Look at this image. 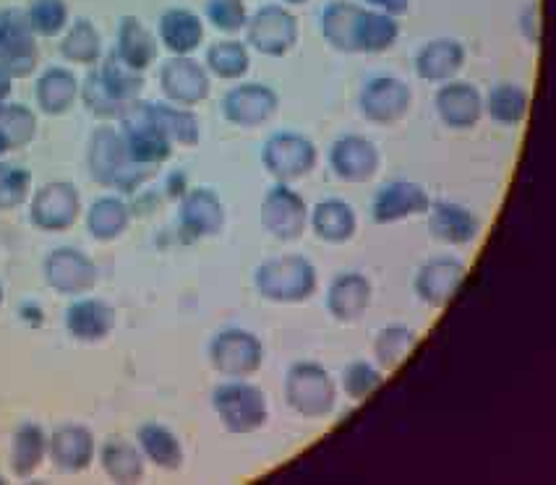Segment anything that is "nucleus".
<instances>
[{
    "label": "nucleus",
    "mask_w": 556,
    "mask_h": 485,
    "mask_svg": "<svg viewBox=\"0 0 556 485\" xmlns=\"http://www.w3.org/2000/svg\"><path fill=\"white\" fill-rule=\"evenodd\" d=\"M157 40L170 55H193L204 42L202 16L189 9H167L157 22Z\"/></svg>",
    "instance_id": "obj_28"
},
{
    "label": "nucleus",
    "mask_w": 556,
    "mask_h": 485,
    "mask_svg": "<svg viewBox=\"0 0 556 485\" xmlns=\"http://www.w3.org/2000/svg\"><path fill=\"white\" fill-rule=\"evenodd\" d=\"M118 123L123 144H126L131 159L141 162V165L163 167L173 157V144L160 131L157 123H154L152 102H131L126 107V113L118 118Z\"/></svg>",
    "instance_id": "obj_8"
},
{
    "label": "nucleus",
    "mask_w": 556,
    "mask_h": 485,
    "mask_svg": "<svg viewBox=\"0 0 556 485\" xmlns=\"http://www.w3.org/2000/svg\"><path fill=\"white\" fill-rule=\"evenodd\" d=\"M87 170L102 189H115L121 196H136L157 176L160 167L131 159L118 128L105 123L97 126L87 141Z\"/></svg>",
    "instance_id": "obj_1"
},
{
    "label": "nucleus",
    "mask_w": 556,
    "mask_h": 485,
    "mask_svg": "<svg viewBox=\"0 0 556 485\" xmlns=\"http://www.w3.org/2000/svg\"><path fill=\"white\" fill-rule=\"evenodd\" d=\"M42 277L50 290L63 297L89 295L100 280V269L84 251L74 245L53 248L42 261Z\"/></svg>",
    "instance_id": "obj_11"
},
{
    "label": "nucleus",
    "mask_w": 556,
    "mask_h": 485,
    "mask_svg": "<svg viewBox=\"0 0 556 485\" xmlns=\"http://www.w3.org/2000/svg\"><path fill=\"white\" fill-rule=\"evenodd\" d=\"M400 37V22L390 14L364 9L358 18V31H355V53L379 55L387 53Z\"/></svg>",
    "instance_id": "obj_39"
},
{
    "label": "nucleus",
    "mask_w": 556,
    "mask_h": 485,
    "mask_svg": "<svg viewBox=\"0 0 556 485\" xmlns=\"http://www.w3.org/2000/svg\"><path fill=\"white\" fill-rule=\"evenodd\" d=\"M204 16L223 35H238L249 22V11H245L243 0H206Z\"/></svg>",
    "instance_id": "obj_47"
},
{
    "label": "nucleus",
    "mask_w": 556,
    "mask_h": 485,
    "mask_svg": "<svg viewBox=\"0 0 556 485\" xmlns=\"http://www.w3.org/2000/svg\"><path fill=\"white\" fill-rule=\"evenodd\" d=\"M152 115L157 128L176 146H199L202 141V123L191 107L173 105V102H152Z\"/></svg>",
    "instance_id": "obj_36"
},
{
    "label": "nucleus",
    "mask_w": 556,
    "mask_h": 485,
    "mask_svg": "<svg viewBox=\"0 0 556 485\" xmlns=\"http://www.w3.org/2000/svg\"><path fill=\"white\" fill-rule=\"evenodd\" d=\"M0 133L9 141V152L29 146L37 136V113L22 102L0 105Z\"/></svg>",
    "instance_id": "obj_42"
},
{
    "label": "nucleus",
    "mask_w": 556,
    "mask_h": 485,
    "mask_svg": "<svg viewBox=\"0 0 556 485\" xmlns=\"http://www.w3.org/2000/svg\"><path fill=\"white\" fill-rule=\"evenodd\" d=\"M434 110L439 120L452 131H470L483 118V94L476 84L452 79L447 84H439Z\"/></svg>",
    "instance_id": "obj_21"
},
{
    "label": "nucleus",
    "mask_w": 556,
    "mask_h": 485,
    "mask_svg": "<svg viewBox=\"0 0 556 485\" xmlns=\"http://www.w3.org/2000/svg\"><path fill=\"white\" fill-rule=\"evenodd\" d=\"M58 53L66 58L68 63H74V66L94 68L102 61V55H105V48H102V35L94 27L92 18H74L68 29L63 31Z\"/></svg>",
    "instance_id": "obj_35"
},
{
    "label": "nucleus",
    "mask_w": 556,
    "mask_h": 485,
    "mask_svg": "<svg viewBox=\"0 0 556 485\" xmlns=\"http://www.w3.org/2000/svg\"><path fill=\"white\" fill-rule=\"evenodd\" d=\"M245 44L267 58H282L301 40L299 16L286 3L262 5L245 22Z\"/></svg>",
    "instance_id": "obj_6"
},
{
    "label": "nucleus",
    "mask_w": 556,
    "mask_h": 485,
    "mask_svg": "<svg viewBox=\"0 0 556 485\" xmlns=\"http://www.w3.org/2000/svg\"><path fill=\"white\" fill-rule=\"evenodd\" d=\"M426 217L431 238L444 245H470L481 235V217L457 202H431Z\"/></svg>",
    "instance_id": "obj_24"
},
{
    "label": "nucleus",
    "mask_w": 556,
    "mask_h": 485,
    "mask_svg": "<svg viewBox=\"0 0 556 485\" xmlns=\"http://www.w3.org/2000/svg\"><path fill=\"white\" fill-rule=\"evenodd\" d=\"M219 110H223V118L230 126L258 128L277 115V110H280V94L262 81L236 84V87H230L225 92Z\"/></svg>",
    "instance_id": "obj_14"
},
{
    "label": "nucleus",
    "mask_w": 556,
    "mask_h": 485,
    "mask_svg": "<svg viewBox=\"0 0 556 485\" xmlns=\"http://www.w3.org/2000/svg\"><path fill=\"white\" fill-rule=\"evenodd\" d=\"M374 288L366 275L361 271H342L334 277L327 288V310L334 321L340 323H355L366 316L368 306H371Z\"/></svg>",
    "instance_id": "obj_23"
},
{
    "label": "nucleus",
    "mask_w": 556,
    "mask_h": 485,
    "mask_svg": "<svg viewBox=\"0 0 556 485\" xmlns=\"http://www.w3.org/2000/svg\"><path fill=\"white\" fill-rule=\"evenodd\" d=\"M225 204L210 186H197L186 191L178 202V228L189 241L215 238L225 228Z\"/></svg>",
    "instance_id": "obj_18"
},
{
    "label": "nucleus",
    "mask_w": 556,
    "mask_h": 485,
    "mask_svg": "<svg viewBox=\"0 0 556 485\" xmlns=\"http://www.w3.org/2000/svg\"><path fill=\"white\" fill-rule=\"evenodd\" d=\"M115 53L123 63H128L134 71L147 74L152 63H157L160 40L150 27H144L139 16H123L118 24V42H115Z\"/></svg>",
    "instance_id": "obj_31"
},
{
    "label": "nucleus",
    "mask_w": 556,
    "mask_h": 485,
    "mask_svg": "<svg viewBox=\"0 0 556 485\" xmlns=\"http://www.w3.org/2000/svg\"><path fill=\"white\" fill-rule=\"evenodd\" d=\"M81 217V193L71 180H50L31 191L29 222L42 232H66Z\"/></svg>",
    "instance_id": "obj_10"
},
{
    "label": "nucleus",
    "mask_w": 556,
    "mask_h": 485,
    "mask_svg": "<svg viewBox=\"0 0 556 485\" xmlns=\"http://www.w3.org/2000/svg\"><path fill=\"white\" fill-rule=\"evenodd\" d=\"M520 29H522V35H526V40L530 44L541 42V9H539V3H530L528 9H522Z\"/></svg>",
    "instance_id": "obj_48"
},
{
    "label": "nucleus",
    "mask_w": 556,
    "mask_h": 485,
    "mask_svg": "<svg viewBox=\"0 0 556 485\" xmlns=\"http://www.w3.org/2000/svg\"><path fill=\"white\" fill-rule=\"evenodd\" d=\"M340 386L348 399L364 403V399L377 394L384 386V371L377 363H368V360H351V363L342 368Z\"/></svg>",
    "instance_id": "obj_43"
},
{
    "label": "nucleus",
    "mask_w": 556,
    "mask_h": 485,
    "mask_svg": "<svg viewBox=\"0 0 556 485\" xmlns=\"http://www.w3.org/2000/svg\"><path fill=\"white\" fill-rule=\"evenodd\" d=\"M431 196L416 180H392L381 186L371 199V219L377 225L403 222V219L421 217L429 212Z\"/></svg>",
    "instance_id": "obj_20"
},
{
    "label": "nucleus",
    "mask_w": 556,
    "mask_h": 485,
    "mask_svg": "<svg viewBox=\"0 0 556 485\" xmlns=\"http://www.w3.org/2000/svg\"><path fill=\"white\" fill-rule=\"evenodd\" d=\"M5 152H9V141H5V136L0 133V157H3Z\"/></svg>",
    "instance_id": "obj_52"
},
{
    "label": "nucleus",
    "mask_w": 556,
    "mask_h": 485,
    "mask_svg": "<svg viewBox=\"0 0 556 485\" xmlns=\"http://www.w3.org/2000/svg\"><path fill=\"white\" fill-rule=\"evenodd\" d=\"M364 9L379 11V14H390L394 18L405 16L410 11V0H361Z\"/></svg>",
    "instance_id": "obj_49"
},
{
    "label": "nucleus",
    "mask_w": 556,
    "mask_h": 485,
    "mask_svg": "<svg viewBox=\"0 0 556 485\" xmlns=\"http://www.w3.org/2000/svg\"><path fill=\"white\" fill-rule=\"evenodd\" d=\"M465 277H468V267L463 258L450 254L434 256L421 264V269L413 277V293L429 308H444L463 288Z\"/></svg>",
    "instance_id": "obj_16"
},
{
    "label": "nucleus",
    "mask_w": 556,
    "mask_h": 485,
    "mask_svg": "<svg viewBox=\"0 0 556 485\" xmlns=\"http://www.w3.org/2000/svg\"><path fill=\"white\" fill-rule=\"evenodd\" d=\"M31 183H35V178H31L27 167L0 162V212H11L27 204L31 189H35Z\"/></svg>",
    "instance_id": "obj_46"
},
{
    "label": "nucleus",
    "mask_w": 556,
    "mask_h": 485,
    "mask_svg": "<svg viewBox=\"0 0 556 485\" xmlns=\"http://www.w3.org/2000/svg\"><path fill=\"white\" fill-rule=\"evenodd\" d=\"M212 410L223 429L236 436H249L262 429L269 418V403L262 386L245 379H228L212 390Z\"/></svg>",
    "instance_id": "obj_3"
},
{
    "label": "nucleus",
    "mask_w": 556,
    "mask_h": 485,
    "mask_svg": "<svg viewBox=\"0 0 556 485\" xmlns=\"http://www.w3.org/2000/svg\"><path fill=\"white\" fill-rule=\"evenodd\" d=\"M319 149L308 136L295 131L271 133L262 146V167L275 183H295V180L312 176Z\"/></svg>",
    "instance_id": "obj_5"
},
{
    "label": "nucleus",
    "mask_w": 556,
    "mask_h": 485,
    "mask_svg": "<svg viewBox=\"0 0 556 485\" xmlns=\"http://www.w3.org/2000/svg\"><path fill=\"white\" fill-rule=\"evenodd\" d=\"M131 219V204H128L121 193H105V196L94 199V202L89 204L87 232L97 243H113L118 241L121 235H126Z\"/></svg>",
    "instance_id": "obj_32"
},
{
    "label": "nucleus",
    "mask_w": 556,
    "mask_h": 485,
    "mask_svg": "<svg viewBox=\"0 0 556 485\" xmlns=\"http://www.w3.org/2000/svg\"><path fill=\"white\" fill-rule=\"evenodd\" d=\"M308 228L319 241L329 245H342L353 241L358 232V215L345 199H325L316 206H312L308 215Z\"/></svg>",
    "instance_id": "obj_29"
},
{
    "label": "nucleus",
    "mask_w": 556,
    "mask_h": 485,
    "mask_svg": "<svg viewBox=\"0 0 556 485\" xmlns=\"http://www.w3.org/2000/svg\"><path fill=\"white\" fill-rule=\"evenodd\" d=\"M48 459L58 472L79 475L89 470L97 459V438L92 429L81 423H63L50 433Z\"/></svg>",
    "instance_id": "obj_19"
},
{
    "label": "nucleus",
    "mask_w": 556,
    "mask_h": 485,
    "mask_svg": "<svg viewBox=\"0 0 556 485\" xmlns=\"http://www.w3.org/2000/svg\"><path fill=\"white\" fill-rule=\"evenodd\" d=\"M14 76L9 74L3 66H0V105H5V102L11 100V92H14Z\"/></svg>",
    "instance_id": "obj_51"
},
{
    "label": "nucleus",
    "mask_w": 556,
    "mask_h": 485,
    "mask_svg": "<svg viewBox=\"0 0 556 485\" xmlns=\"http://www.w3.org/2000/svg\"><path fill=\"white\" fill-rule=\"evenodd\" d=\"M48 438L50 433H45L40 423H18V429L11 436V451H9V468L16 477L27 481L42 468L45 459H48Z\"/></svg>",
    "instance_id": "obj_33"
},
{
    "label": "nucleus",
    "mask_w": 556,
    "mask_h": 485,
    "mask_svg": "<svg viewBox=\"0 0 556 485\" xmlns=\"http://www.w3.org/2000/svg\"><path fill=\"white\" fill-rule=\"evenodd\" d=\"M329 170L345 183H368L377 178L381 167V154L371 139L361 133H345L329 146Z\"/></svg>",
    "instance_id": "obj_17"
},
{
    "label": "nucleus",
    "mask_w": 556,
    "mask_h": 485,
    "mask_svg": "<svg viewBox=\"0 0 556 485\" xmlns=\"http://www.w3.org/2000/svg\"><path fill=\"white\" fill-rule=\"evenodd\" d=\"M465 61H468V53H465L463 42L452 40V37H437L416 53V74L429 84H447L457 79V74L465 68Z\"/></svg>",
    "instance_id": "obj_26"
},
{
    "label": "nucleus",
    "mask_w": 556,
    "mask_h": 485,
    "mask_svg": "<svg viewBox=\"0 0 556 485\" xmlns=\"http://www.w3.org/2000/svg\"><path fill=\"white\" fill-rule=\"evenodd\" d=\"M282 3H286V5H303V3H308V0H282Z\"/></svg>",
    "instance_id": "obj_53"
},
{
    "label": "nucleus",
    "mask_w": 556,
    "mask_h": 485,
    "mask_svg": "<svg viewBox=\"0 0 556 485\" xmlns=\"http://www.w3.org/2000/svg\"><path fill=\"white\" fill-rule=\"evenodd\" d=\"M115 323H118L115 308L108 301L92 295L74 297V303L63 314V327H66L68 337L84 342V345L108 340L115 332Z\"/></svg>",
    "instance_id": "obj_22"
},
{
    "label": "nucleus",
    "mask_w": 556,
    "mask_h": 485,
    "mask_svg": "<svg viewBox=\"0 0 556 485\" xmlns=\"http://www.w3.org/2000/svg\"><path fill=\"white\" fill-rule=\"evenodd\" d=\"M136 446H139L147 462L154 464L157 470L178 472L184 468V444H180L176 431L157 423V420H147L136 429Z\"/></svg>",
    "instance_id": "obj_30"
},
{
    "label": "nucleus",
    "mask_w": 556,
    "mask_h": 485,
    "mask_svg": "<svg viewBox=\"0 0 556 485\" xmlns=\"http://www.w3.org/2000/svg\"><path fill=\"white\" fill-rule=\"evenodd\" d=\"M308 215H312V206L290 183L271 186L264 193L262 209H258L262 228L280 243L301 241L303 232L308 230Z\"/></svg>",
    "instance_id": "obj_9"
},
{
    "label": "nucleus",
    "mask_w": 556,
    "mask_h": 485,
    "mask_svg": "<svg viewBox=\"0 0 556 485\" xmlns=\"http://www.w3.org/2000/svg\"><path fill=\"white\" fill-rule=\"evenodd\" d=\"M79 100L84 102V107L89 110V113L94 115V118L100 120H118L123 113H126L128 105H123V102L115 100L113 94L108 92V87L102 84L100 74H97V68H92L87 74V79L81 81V92H79Z\"/></svg>",
    "instance_id": "obj_45"
},
{
    "label": "nucleus",
    "mask_w": 556,
    "mask_h": 485,
    "mask_svg": "<svg viewBox=\"0 0 556 485\" xmlns=\"http://www.w3.org/2000/svg\"><path fill=\"white\" fill-rule=\"evenodd\" d=\"M413 105L410 87L397 76H374L358 94L361 115L377 126H394L403 120Z\"/></svg>",
    "instance_id": "obj_15"
},
{
    "label": "nucleus",
    "mask_w": 556,
    "mask_h": 485,
    "mask_svg": "<svg viewBox=\"0 0 556 485\" xmlns=\"http://www.w3.org/2000/svg\"><path fill=\"white\" fill-rule=\"evenodd\" d=\"M97 462L113 483L131 485L144 481L147 459L136 442H128L123 436H110L97 446Z\"/></svg>",
    "instance_id": "obj_27"
},
{
    "label": "nucleus",
    "mask_w": 556,
    "mask_h": 485,
    "mask_svg": "<svg viewBox=\"0 0 556 485\" xmlns=\"http://www.w3.org/2000/svg\"><path fill=\"white\" fill-rule=\"evenodd\" d=\"M191 186L186 183V176L184 173H173L170 178H167L165 183V196L173 199V202H180V199L186 196V191H189Z\"/></svg>",
    "instance_id": "obj_50"
},
{
    "label": "nucleus",
    "mask_w": 556,
    "mask_h": 485,
    "mask_svg": "<svg viewBox=\"0 0 556 485\" xmlns=\"http://www.w3.org/2000/svg\"><path fill=\"white\" fill-rule=\"evenodd\" d=\"M204 66L223 81H241L251 68V48L241 40H219L206 48Z\"/></svg>",
    "instance_id": "obj_40"
},
{
    "label": "nucleus",
    "mask_w": 556,
    "mask_h": 485,
    "mask_svg": "<svg viewBox=\"0 0 556 485\" xmlns=\"http://www.w3.org/2000/svg\"><path fill=\"white\" fill-rule=\"evenodd\" d=\"M160 89L165 102L193 110L210 100L212 74L193 55H170L160 66Z\"/></svg>",
    "instance_id": "obj_13"
},
{
    "label": "nucleus",
    "mask_w": 556,
    "mask_h": 485,
    "mask_svg": "<svg viewBox=\"0 0 556 485\" xmlns=\"http://www.w3.org/2000/svg\"><path fill=\"white\" fill-rule=\"evenodd\" d=\"M530 110V94L526 87L515 81H502L491 87V92L483 100V113L489 115L496 126L515 128L528 118Z\"/></svg>",
    "instance_id": "obj_37"
},
{
    "label": "nucleus",
    "mask_w": 556,
    "mask_h": 485,
    "mask_svg": "<svg viewBox=\"0 0 556 485\" xmlns=\"http://www.w3.org/2000/svg\"><path fill=\"white\" fill-rule=\"evenodd\" d=\"M97 74H100L108 92L118 102H123V105H131V102L139 100L141 89H144V74H141V71H134L128 63H123L115 50L108 53L105 61H100Z\"/></svg>",
    "instance_id": "obj_41"
},
{
    "label": "nucleus",
    "mask_w": 556,
    "mask_h": 485,
    "mask_svg": "<svg viewBox=\"0 0 556 485\" xmlns=\"http://www.w3.org/2000/svg\"><path fill=\"white\" fill-rule=\"evenodd\" d=\"M81 81L76 79V74L71 68L63 66H50L37 76L35 84V100L40 113L50 115V118H61L74 110L79 102Z\"/></svg>",
    "instance_id": "obj_25"
},
{
    "label": "nucleus",
    "mask_w": 556,
    "mask_h": 485,
    "mask_svg": "<svg viewBox=\"0 0 556 485\" xmlns=\"http://www.w3.org/2000/svg\"><path fill=\"white\" fill-rule=\"evenodd\" d=\"M3 303H5V288L3 282H0V308H3Z\"/></svg>",
    "instance_id": "obj_54"
},
{
    "label": "nucleus",
    "mask_w": 556,
    "mask_h": 485,
    "mask_svg": "<svg viewBox=\"0 0 556 485\" xmlns=\"http://www.w3.org/2000/svg\"><path fill=\"white\" fill-rule=\"evenodd\" d=\"M416 345V329L407 327V323H387L384 329H379L377 337H374V360H377L381 371H394V368H400L410 358Z\"/></svg>",
    "instance_id": "obj_38"
},
{
    "label": "nucleus",
    "mask_w": 556,
    "mask_h": 485,
    "mask_svg": "<svg viewBox=\"0 0 556 485\" xmlns=\"http://www.w3.org/2000/svg\"><path fill=\"white\" fill-rule=\"evenodd\" d=\"M364 5L353 0H332L321 11V37L338 53H355V31Z\"/></svg>",
    "instance_id": "obj_34"
},
{
    "label": "nucleus",
    "mask_w": 556,
    "mask_h": 485,
    "mask_svg": "<svg viewBox=\"0 0 556 485\" xmlns=\"http://www.w3.org/2000/svg\"><path fill=\"white\" fill-rule=\"evenodd\" d=\"M3 483H5V481H3V477H0V485H3Z\"/></svg>",
    "instance_id": "obj_55"
},
{
    "label": "nucleus",
    "mask_w": 556,
    "mask_h": 485,
    "mask_svg": "<svg viewBox=\"0 0 556 485\" xmlns=\"http://www.w3.org/2000/svg\"><path fill=\"white\" fill-rule=\"evenodd\" d=\"M254 288L264 301L295 306L314 297L319 288V271L301 254L271 256L254 271Z\"/></svg>",
    "instance_id": "obj_2"
},
{
    "label": "nucleus",
    "mask_w": 556,
    "mask_h": 485,
    "mask_svg": "<svg viewBox=\"0 0 556 485\" xmlns=\"http://www.w3.org/2000/svg\"><path fill=\"white\" fill-rule=\"evenodd\" d=\"M210 366L225 379H249L262 371L264 342L254 332L230 327L217 332L210 342Z\"/></svg>",
    "instance_id": "obj_7"
},
{
    "label": "nucleus",
    "mask_w": 556,
    "mask_h": 485,
    "mask_svg": "<svg viewBox=\"0 0 556 485\" xmlns=\"http://www.w3.org/2000/svg\"><path fill=\"white\" fill-rule=\"evenodd\" d=\"M286 403L295 416L325 420L338 407V384L316 360H299L286 373Z\"/></svg>",
    "instance_id": "obj_4"
},
{
    "label": "nucleus",
    "mask_w": 556,
    "mask_h": 485,
    "mask_svg": "<svg viewBox=\"0 0 556 485\" xmlns=\"http://www.w3.org/2000/svg\"><path fill=\"white\" fill-rule=\"evenodd\" d=\"M40 63L37 35L29 27L27 11L11 9L0 11V66L14 79H27Z\"/></svg>",
    "instance_id": "obj_12"
},
{
    "label": "nucleus",
    "mask_w": 556,
    "mask_h": 485,
    "mask_svg": "<svg viewBox=\"0 0 556 485\" xmlns=\"http://www.w3.org/2000/svg\"><path fill=\"white\" fill-rule=\"evenodd\" d=\"M27 18L37 37H61L71 24V11L66 0H31Z\"/></svg>",
    "instance_id": "obj_44"
}]
</instances>
